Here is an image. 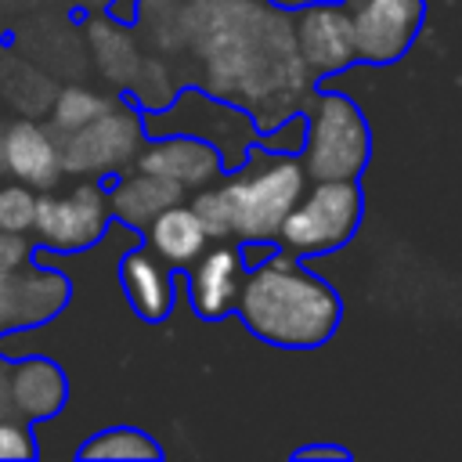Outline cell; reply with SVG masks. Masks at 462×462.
<instances>
[{
    "label": "cell",
    "instance_id": "83f0119b",
    "mask_svg": "<svg viewBox=\"0 0 462 462\" xmlns=\"http://www.w3.org/2000/svg\"><path fill=\"white\" fill-rule=\"evenodd\" d=\"M25 256H29L25 235L0 227V274H11V271H18V267H25Z\"/></svg>",
    "mask_w": 462,
    "mask_h": 462
},
{
    "label": "cell",
    "instance_id": "7a4b0ae2",
    "mask_svg": "<svg viewBox=\"0 0 462 462\" xmlns=\"http://www.w3.org/2000/svg\"><path fill=\"white\" fill-rule=\"evenodd\" d=\"M235 307L249 332L285 350L321 346L339 325V296L328 282L300 271L289 253H271L238 282Z\"/></svg>",
    "mask_w": 462,
    "mask_h": 462
},
{
    "label": "cell",
    "instance_id": "30bf717a",
    "mask_svg": "<svg viewBox=\"0 0 462 462\" xmlns=\"http://www.w3.org/2000/svg\"><path fill=\"white\" fill-rule=\"evenodd\" d=\"M292 36H296V51L303 65L310 69V76H328L357 61L350 14L339 0L303 4L292 18Z\"/></svg>",
    "mask_w": 462,
    "mask_h": 462
},
{
    "label": "cell",
    "instance_id": "3957f363",
    "mask_svg": "<svg viewBox=\"0 0 462 462\" xmlns=\"http://www.w3.org/2000/svg\"><path fill=\"white\" fill-rule=\"evenodd\" d=\"M307 188V170L292 155H267L263 148H249V155L235 166V177L220 184L227 202L231 235L242 242H271Z\"/></svg>",
    "mask_w": 462,
    "mask_h": 462
},
{
    "label": "cell",
    "instance_id": "5b68a950",
    "mask_svg": "<svg viewBox=\"0 0 462 462\" xmlns=\"http://www.w3.org/2000/svg\"><path fill=\"white\" fill-rule=\"evenodd\" d=\"M141 123H144V134H152V137H159L162 130L202 137L206 144L217 148L224 170H235L249 155V148L256 144V134H260L245 108H238L224 97H213L202 87H191L184 94L177 90V97L166 108L144 116Z\"/></svg>",
    "mask_w": 462,
    "mask_h": 462
},
{
    "label": "cell",
    "instance_id": "277c9868",
    "mask_svg": "<svg viewBox=\"0 0 462 462\" xmlns=\"http://www.w3.org/2000/svg\"><path fill=\"white\" fill-rule=\"evenodd\" d=\"M303 170L310 180H357L368 162V123L343 94H307L303 116Z\"/></svg>",
    "mask_w": 462,
    "mask_h": 462
},
{
    "label": "cell",
    "instance_id": "6da1fadb",
    "mask_svg": "<svg viewBox=\"0 0 462 462\" xmlns=\"http://www.w3.org/2000/svg\"><path fill=\"white\" fill-rule=\"evenodd\" d=\"M188 43L202 65V90L245 108L256 130L289 119L310 94L292 18L271 0H191Z\"/></svg>",
    "mask_w": 462,
    "mask_h": 462
},
{
    "label": "cell",
    "instance_id": "ac0fdd59",
    "mask_svg": "<svg viewBox=\"0 0 462 462\" xmlns=\"http://www.w3.org/2000/svg\"><path fill=\"white\" fill-rule=\"evenodd\" d=\"M206 242H209V238H206V231H202V224H199V217H195V209L184 206V202H173V206H166L159 217L148 220V245H152V253H155L159 260L173 263V267L191 263V260L206 249Z\"/></svg>",
    "mask_w": 462,
    "mask_h": 462
},
{
    "label": "cell",
    "instance_id": "f1b7e54d",
    "mask_svg": "<svg viewBox=\"0 0 462 462\" xmlns=\"http://www.w3.org/2000/svg\"><path fill=\"white\" fill-rule=\"evenodd\" d=\"M18 328L14 321V292H11V274H0V336Z\"/></svg>",
    "mask_w": 462,
    "mask_h": 462
},
{
    "label": "cell",
    "instance_id": "ba28073f",
    "mask_svg": "<svg viewBox=\"0 0 462 462\" xmlns=\"http://www.w3.org/2000/svg\"><path fill=\"white\" fill-rule=\"evenodd\" d=\"M350 14L354 54L368 65L397 61L422 25V0H339Z\"/></svg>",
    "mask_w": 462,
    "mask_h": 462
},
{
    "label": "cell",
    "instance_id": "4fadbf2b",
    "mask_svg": "<svg viewBox=\"0 0 462 462\" xmlns=\"http://www.w3.org/2000/svg\"><path fill=\"white\" fill-rule=\"evenodd\" d=\"M242 282V253L231 245L202 249L191 260V303L202 318H220L235 307Z\"/></svg>",
    "mask_w": 462,
    "mask_h": 462
},
{
    "label": "cell",
    "instance_id": "4dcf8cb0",
    "mask_svg": "<svg viewBox=\"0 0 462 462\" xmlns=\"http://www.w3.org/2000/svg\"><path fill=\"white\" fill-rule=\"evenodd\" d=\"M7 375H11V365L0 357V419L14 415V408H11V386H7Z\"/></svg>",
    "mask_w": 462,
    "mask_h": 462
},
{
    "label": "cell",
    "instance_id": "d4e9b609",
    "mask_svg": "<svg viewBox=\"0 0 462 462\" xmlns=\"http://www.w3.org/2000/svg\"><path fill=\"white\" fill-rule=\"evenodd\" d=\"M32 217H36V191L22 180L4 184L0 188V227L4 231H32Z\"/></svg>",
    "mask_w": 462,
    "mask_h": 462
},
{
    "label": "cell",
    "instance_id": "4316f807",
    "mask_svg": "<svg viewBox=\"0 0 462 462\" xmlns=\"http://www.w3.org/2000/svg\"><path fill=\"white\" fill-rule=\"evenodd\" d=\"M32 455H36L32 433L11 415L0 419V458H32Z\"/></svg>",
    "mask_w": 462,
    "mask_h": 462
},
{
    "label": "cell",
    "instance_id": "44dd1931",
    "mask_svg": "<svg viewBox=\"0 0 462 462\" xmlns=\"http://www.w3.org/2000/svg\"><path fill=\"white\" fill-rule=\"evenodd\" d=\"M134 18H141V32L159 51H180L188 43V4L180 0H137Z\"/></svg>",
    "mask_w": 462,
    "mask_h": 462
},
{
    "label": "cell",
    "instance_id": "603a6c76",
    "mask_svg": "<svg viewBox=\"0 0 462 462\" xmlns=\"http://www.w3.org/2000/svg\"><path fill=\"white\" fill-rule=\"evenodd\" d=\"M126 90H130V101L144 112H159L166 108L173 97H177V83H173V72L166 65V58H155V54H141L134 76L126 79Z\"/></svg>",
    "mask_w": 462,
    "mask_h": 462
},
{
    "label": "cell",
    "instance_id": "9a60e30c",
    "mask_svg": "<svg viewBox=\"0 0 462 462\" xmlns=\"http://www.w3.org/2000/svg\"><path fill=\"white\" fill-rule=\"evenodd\" d=\"M123 289L137 318L162 321L173 310V278L152 249H134L123 256Z\"/></svg>",
    "mask_w": 462,
    "mask_h": 462
},
{
    "label": "cell",
    "instance_id": "7c38bea8",
    "mask_svg": "<svg viewBox=\"0 0 462 462\" xmlns=\"http://www.w3.org/2000/svg\"><path fill=\"white\" fill-rule=\"evenodd\" d=\"M137 170L173 180L177 188H206L224 177V162L213 144L191 134H159L134 155Z\"/></svg>",
    "mask_w": 462,
    "mask_h": 462
},
{
    "label": "cell",
    "instance_id": "ffe728a7",
    "mask_svg": "<svg viewBox=\"0 0 462 462\" xmlns=\"http://www.w3.org/2000/svg\"><path fill=\"white\" fill-rule=\"evenodd\" d=\"M58 83L36 69L29 58L14 51H0V101H7L18 116H43L54 101Z\"/></svg>",
    "mask_w": 462,
    "mask_h": 462
},
{
    "label": "cell",
    "instance_id": "e0dca14e",
    "mask_svg": "<svg viewBox=\"0 0 462 462\" xmlns=\"http://www.w3.org/2000/svg\"><path fill=\"white\" fill-rule=\"evenodd\" d=\"M83 36H87V47H90V58H94L97 72L108 83L126 87V79L134 76V69L141 61V47H137L134 32L126 29V22L97 14V18H87Z\"/></svg>",
    "mask_w": 462,
    "mask_h": 462
},
{
    "label": "cell",
    "instance_id": "5bb4252c",
    "mask_svg": "<svg viewBox=\"0 0 462 462\" xmlns=\"http://www.w3.org/2000/svg\"><path fill=\"white\" fill-rule=\"evenodd\" d=\"M11 408L22 419H47L65 404V372L47 357H25L7 375Z\"/></svg>",
    "mask_w": 462,
    "mask_h": 462
},
{
    "label": "cell",
    "instance_id": "1f68e13d",
    "mask_svg": "<svg viewBox=\"0 0 462 462\" xmlns=\"http://www.w3.org/2000/svg\"><path fill=\"white\" fill-rule=\"evenodd\" d=\"M134 11H137V0H119V4H112V14H116L119 22H134Z\"/></svg>",
    "mask_w": 462,
    "mask_h": 462
},
{
    "label": "cell",
    "instance_id": "2e32d148",
    "mask_svg": "<svg viewBox=\"0 0 462 462\" xmlns=\"http://www.w3.org/2000/svg\"><path fill=\"white\" fill-rule=\"evenodd\" d=\"M180 199H184V188H177V184L166 180V177L144 173V170L130 173L126 180H119V184L105 195L108 213H116V217H119L123 224H130V227H148L152 217H159L166 206H173V202H180Z\"/></svg>",
    "mask_w": 462,
    "mask_h": 462
},
{
    "label": "cell",
    "instance_id": "484cf974",
    "mask_svg": "<svg viewBox=\"0 0 462 462\" xmlns=\"http://www.w3.org/2000/svg\"><path fill=\"white\" fill-rule=\"evenodd\" d=\"M206 231V238H227L231 235V220H227V202L220 195V184L217 188H195V199L188 202Z\"/></svg>",
    "mask_w": 462,
    "mask_h": 462
},
{
    "label": "cell",
    "instance_id": "f546056e",
    "mask_svg": "<svg viewBox=\"0 0 462 462\" xmlns=\"http://www.w3.org/2000/svg\"><path fill=\"white\" fill-rule=\"evenodd\" d=\"M296 458H350L346 448H328V444H314V448H300Z\"/></svg>",
    "mask_w": 462,
    "mask_h": 462
},
{
    "label": "cell",
    "instance_id": "d6986e66",
    "mask_svg": "<svg viewBox=\"0 0 462 462\" xmlns=\"http://www.w3.org/2000/svg\"><path fill=\"white\" fill-rule=\"evenodd\" d=\"M11 292H14V321L18 328L43 325L51 321L65 300H69V278L47 267H29V271H11Z\"/></svg>",
    "mask_w": 462,
    "mask_h": 462
},
{
    "label": "cell",
    "instance_id": "7402d4cb",
    "mask_svg": "<svg viewBox=\"0 0 462 462\" xmlns=\"http://www.w3.org/2000/svg\"><path fill=\"white\" fill-rule=\"evenodd\" d=\"M112 105V97L97 94L94 87H61L54 90V101L47 108V119H51V130L54 134H69V130H79L83 123H90L94 116H101L105 108Z\"/></svg>",
    "mask_w": 462,
    "mask_h": 462
},
{
    "label": "cell",
    "instance_id": "d6a6232c",
    "mask_svg": "<svg viewBox=\"0 0 462 462\" xmlns=\"http://www.w3.org/2000/svg\"><path fill=\"white\" fill-rule=\"evenodd\" d=\"M271 4H278V7H303V4H318V0H271Z\"/></svg>",
    "mask_w": 462,
    "mask_h": 462
},
{
    "label": "cell",
    "instance_id": "8992f818",
    "mask_svg": "<svg viewBox=\"0 0 462 462\" xmlns=\"http://www.w3.org/2000/svg\"><path fill=\"white\" fill-rule=\"evenodd\" d=\"M361 220V191L354 180H314L278 227V242L289 253H325L343 245Z\"/></svg>",
    "mask_w": 462,
    "mask_h": 462
},
{
    "label": "cell",
    "instance_id": "52a82bcc",
    "mask_svg": "<svg viewBox=\"0 0 462 462\" xmlns=\"http://www.w3.org/2000/svg\"><path fill=\"white\" fill-rule=\"evenodd\" d=\"M54 137H58L61 173L101 177L108 170H119V166L134 162V155L144 144V123H141L137 108L112 101L101 116H94L79 130L54 134Z\"/></svg>",
    "mask_w": 462,
    "mask_h": 462
},
{
    "label": "cell",
    "instance_id": "8fae6325",
    "mask_svg": "<svg viewBox=\"0 0 462 462\" xmlns=\"http://www.w3.org/2000/svg\"><path fill=\"white\" fill-rule=\"evenodd\" d=\"M0 170L14 180L29 184L32 191H47L58 184L61 162H58V137L51 126L36 123L32 116L11 119L0 126Z\"/></svg>",
    "mask_w": 462,
    "mask_h": 462
},
{
    "label": "cell",
    "instance_id": "836d02e7",
    "mask_svg": "<svg viewBox=\"0 0 462 462\" xmlns=\"http://www.w3.org/2000/svg\"><path fill=\"white\" fill-rule=\"evenodd\" d=\"M0 105H4V101H0Z\"/></svg>",
    "mask_w": 462,
    "mask_h": 462
},
{
    "label": "cell",
    "instance_id": "9c48e42d",
    "mask_svg": "<svg viewBox=\"0 0 462 462\" xmlns=\"http://www.w3.org/2000/svg\"><path fill=\"white\" fill-rule=\"evenodd\" d=\"M108 202L97 184H79L69 195H36L32 231L47 249H87L105 235Z\"/></svg>",
    "mask_w": 462,
    "mask_h": 462
},
{
    "label": "cell",
    "instance_id": "cb8c5ba5",
    "mask_svg": "<svg viewBox=\"0 0 462 462\" xmlns=\"http://www.w3.org/2000/svg\"><path fill=\"white\" fill-rule=\"evenodd\" d=\"M79 455L83 458H159V444L141 430L112 426V430H101L94 440H87Z\"/></svg>",
    "mask_w": 462,
    "mask_h": 462
}]
</instances>
